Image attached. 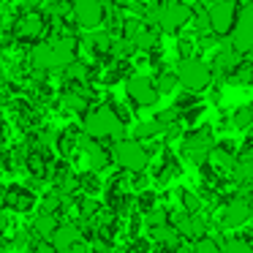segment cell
Wrapping results in <instances>:
<instances>
[{
    "mask_svg": "<svg viewBox=\"0 0 253 253\" xmlns=\"http://www.w3.org/2000/svg\"><path fill=\"white\" fill-rule=\"evenodd\" d=\"M177 49H180L182 55H188V52H191V44H188V41H180V44H177Z\"/></svg>",
    "mask_w": 253,
    "mask_h": 253,
    "instance_id": "obj_42",
    "label": "cell"
},
{
    "mask_svg": "<svg viewBox=\"0 0 253 253\" xmlns=\"http://www.w3.org/2000/svg\"><path fill=\"white\" fill-rule=\"evenodd\" d=\"M177 82L188 90H204L210 82H212V68L202 60H182L180 68H177Z\"/></svg>",
    "mask_w": 253,
    "mask_h": 253,
    "instance_id": "obj_5",
    "label": "cell"
},
{
    "mask_svg": "<svg viewBox=\"0 0 253 253\" xmlns=\"http://www.w3.org/2000/svg\"><path fill=\"white\" fill-rule=\"evenodd\" d=\"M63 68H66V77L71 79V82H84V79L90 77V66L82 63V60H71L68 66H63Z\"/></svg>",
    "mask_w": 253,
    "mask_h": 253,
    "instance_id": "obj_21",
    "label": "cell"
},
{
    "mask_svg": "<svg viewBox=\"0 0 253 253\" xmlns=\"http://www.w3.org/2000/svg\"><path fill=\"white\" fill-rule=\"evenodd\" d=\"M66 104L71 106V109L82 112L84 106H87V101H84V95H79V93H66Z\"/></svg>",
    "mask_w": 253,
    "mask_h": 253,
    "instance_id": "obj_35",
    "label": "cell"
},
{
    "mask_svg": "<svg viewBox=\"0 0 253 253\" xmlns=\"http://www.w3.org/2000/svg\"><path fill=\"white\" fill-rule=\"evenodd\" d=\"M126 93L136 106H153L158 101V90H155L153 79L147 77H131L126 84Z\"/></svg>",
    "mask_w": 253,
    "mask_h": 253,
    "instance_id": "obj_11",
    "label": "cell"
},
{
    "mask_svg": "<svg viewBox=\"0 0 253 253\" xmlns=\"http://www.w3.org/2000/svg\"><path fill=\"white\" fill-rule=\"evenodd\" d=\"M98 210H101V204L95 202V199H90V196H82V199H79V215H82V218H90V220H93L95 215H98Z\"/></svg>",
    "mask_w": 253,
    "mask_h": 253,
    "instance_id": "obj_29",
    "label": "cell"
},
{
    "mask_svg": "<svg viewBox=\"0 0 253 253\" xmlns=\"http://www.w3.org/2000/svg\"><path fill=\"white\" fill-rule=\"evenodd\" d=\"M0 202H3V207H8V210L30 212V210L36 207V193L30 191L28 185H8V188H3V193H0Z\"/></svg>",
    "mask_w": 253,
    "mask_h": 253,
    "instance_id": "obj_10",
    "label": "cell"
},
{
    "mask_svg": "<svg viewBox=\"0 0 253 253\" xmlns=\"http://www.w3.org/2000/svg\"><path fill=\"white\" fill-rule=\"evenodd\" d=\"M237 66V52L231 49V46H226V49H220L218 55H215V68L223 74H231V68Z\"/></svg>",
    "mask_w": 253,
    "mask_h": 253,
    "instance_id": "obj_20",
    "label": "cell"
},
{
    "mask_svg": "<svg viewBox=\"0 0 253 253\" xmlns=\"http://www.w3.org/2000/svg\"><path fill=\"white\" fill-rule=\"evenodd\" d=\"M220 253H253V245L245 242V240H240V237H231V240L223 242Z\"/></svg>",
    "mask_w": 253,
    "mask_h": 253,
    "instance_id": "obj_25",
    "label": "cell"
},
{
    "mask_svg": "<svg viewBox=\"0 0 253 253\" xmlns=\"http://www.w3.org/2000/svg\"><path fill=\"white\" fill-rule=\"evenodd\" d=\"M112 158L117 161L123 171H144L150 153L139 139H117L115 147H112Z\"/></svg>",
    "mask_w": 253,
    "mask_h": 253,
    "instance_id": "obj_3",
    "label": "cell"
},
{
    "mask_svg": "<svg viewBox=\"0 0 253 253\" xmlns=\"http://www.w3.org/2000/svg\"><path fill=\"white\" fill-rule=\"evenodd\" d=\"M177 117H180L177 109H164L161 115H155V120H158L161 128H166V126H171V123H177Z\"/></svg>",
    "mask_w": 253,
    "mask_h": 253,
    "instance_id": "obj_33",
    "label": "cell"
},
{
    "mask_svg": "<svg viewBox=\"0 0 253 253\" xmlns=\"http://www.w3.org/2000/svg\"><path fill=\"white\" fill-rule=\"evenodd\" d=\"M74 19H77V25H82V28H95V25H101V19H104L101 0H77V3H74Z\"/></svg>",
    "mask_w": 253,
    "mask_h": 253,
    "instance_id": "obj_12",
    "label": "cell"
},
{
    "mask_svg": "<svg viewBox=\"0 0 253 253\" xmlns=\"http://www.w3.org/2000/svg\"><path fill=\"white\" fill-rule=\"evenodd\" d=\"M131 207H133L131 193H126L123 188H112L109 185V191H106V210H112L115 215H123V212H128Z\"/></svg>",
    "mask_w": 253,
    "mask_h": 253,
    "instance_id": "obj_14",
    "label": "cell"
},
{
    "mask_svg": "<svg viewBox=\"0 0 253 253\" xmlns=\"http://www.w3.org/2000/svg\"><path fill=\"white\" fill-rule=\"evenodd\" d=\"M177 193H180V202H182V210H185V212H199V210H202V199L193 191L182 188V191H177Z\"/></svg>",
    "mask_w": 253,
    "mask_h": 253,
    "instance_id": "obj_24",
    "label": "cell"
},
{
    "mask_svg": "<svg viewBox=\"0 0 253 253\" xmlns=\"http://www.w3.org/2000/svg\"><path fill=\"white\" fill-rule=\"evenodd\" d=\"M0 142H3V128H0Z\"/></svg>",
    "mask_w": 253,
    "mask_h": 253,
    "instance_id": "obj_47",
    "label": "cell"
},
{
    "mask_svg": "<svg viewBox=\"0 0 253 253\" xmlns=\"http://www.w3.org/2000/svg\"><path fill=\"white\" fill-rule=\"evenodd\" d=\"M234 128H242V131H245V128H251L253 126V106H240V109L234 112Z\"/></svg>",
    "mask_w": 253,
    "mask_h": 253,
    "instance_id": "obj_26",
    "label": "cell"
},
{
    "mask_svg": "<svg viewBox=\"0 0 253 253\" xmlns=\"http://www.w3.org/2000/svg\"><path fill=\"white\" fill-rule=\"evenodd\" d=\"M139 229H142V218H139V212L133 210L131 223H128V234H131V237H136V234H139Z\"/></svg>",
    "mask_w": 253,
    "mask_h": 253,
    "instance_id": "obj_38",
    "label": "cell"
},
{
    "mask_svg": "<svg viewBox=\"0 0 253 253\" xmlns=\"http://www.w3.org/2000/svg\"><path fill=\"white\" fill-rule=\"evenodd\" d=\"M155 41H158V36H155V30H150V28H139V33L131 39V46L133 49H153L155 46Z\"/></svg>",
    "mask_w": 253,
    "mask_h": 253,
    "instance_id": "obj_18",
    "label": "cell"
},
{
    "mask_svg": "<svg viewBox=\"0 0 253 253\" xmlns=\"http://www.w3.org/2000/svg\"><path fill=\"white\" fill-rule=\"evenodd\" d=\"M158 93H171V90H174V84H177V74H169V71H164V74H158Z\"/></svg>",
    "mask_w": 253,
    "mask_h": 253,
    "instance_id": "obj_31",
    "label": "cell"
},
{
    "mask_svg": "<svg viewBox=\"0 0 253 253\" xmlns=\"http://www.w3.org/2000/svg\"><path fill=\"white\" fill-rule=\"evenodd\" d=\"M193 253H220V245L212 240V237H196V242H193Z\"/></svg>",
    "mask_w": 253,
    "mask_h": 253,
    "instance_id": "obj_27",
    "label": "cell"
},
{
    "mask_svg": "<svg viewBox=\"0 0 253 253\" xmlns=\"http://www.w3.org/2000/svg\"><path fill=\"white\" fill-rule=\"evenodd\" d=\"M3 84H6V74H3V68H0V90H3Z\"/></svg>",
    "mask_w": 253,
    "mask_h": 253,
    "instance_id": "obj_45",
    "label": "cell"
},
{
    "mask_svg": "<svg viewBox=\"0 0 253 253\" xmlns=\"http://www.w3.org/2000/svg\"><path fill=\"white\" fill-rule=\"evenodd\" d=\"M251 220V210H248V196H229L223 202V212H220V226L226 229H240Z\"/></svg>",
    "mask_w": 253,
    "mask_h": 253,
    "instance_id": "obj_9",
    "label": "cell"
},
{
    "mask_svg": "<svg viewBox=\"0 0 253 253\" xmlns=\"http://www.w3.org/2000/svg\"><path fill=\"white\" fill-rule=\"evenodd\" d=\"M191 17H193V11L185 3H180V0H166V3H158V8H155L153 25H158L164 30H180Z\"/></svg>",
    "mask_w": 253,
    "mask_h": 253,
    "instance_id": "obj_4",
    "label": "cell"
},
{
    "mask_svg": "<svg viewBox=\"0 0 253 253\" xmlns=\"http://www.w3.org/2000/svg\"><path fill=\"white\" fill-rule=\"evenodd\" d=\"M248 210H251V223H253V191L248 193Z\"/></svg>",
    "mask_w": 253,
    "mask_h": 253,
    "instance_id": "obj_43",
    "label": "cell"
},
{
    "mask_svg": "<svg viewBox=\"0 0 253 253\" xmlns=\"http://www.w3.org/2000/svg\"><path fill=\"white\" fill-rule=\"evenodd\" d=\"M191 106H196V98H193L191 93H185L182 98H177V106H174V109H177V112H185V109H191Z\"/></svg>",
    "mask_w": 253,
    "mask_h": 253,
    "instance_id": "obj_37",
    "label": "cell"
},
{
    "mask_svg": "<svg viewBox=\"0 0 253 253\" xmlns=\"http://www.w3.org/2000/svg\"><path fill=\"white\" fill-rule=\"evenodd\" d=\"M30 229H33L36 237H41V240H49L52 231L57 229V215H52V212H39Z\"/></svg>",
    "mask_w": 253,
    "mask_h": 253,
    "instance_id": "obj_15",
    "label": "cell"
},
{
    "mask_svg": "<svg viewBox=\"0 0 253 253\" xmlns=\"http://www.w3.org/2000/svg\"><path fill=\"white\" fill-rule=\"evenodd\" d=\"M131 188L133 191H144V188H147V177L142 174V171H131Z\"/></svg>",
    "mask_w": 253,
    "mask_h": 253,
    "instance_id": "obj_36",
    "label": "cell"
},
{
    "mask_svg": "<svg viewBox=\"0 0 253 253\" xmlns=\"http://www.w3.org/2000/svg\"><path fill=\"white\" fill-rule=\"evenodd\" d=\"M207 17H210V30H215L218 36H229L231 25H234V17H237L234 0H212Z\"/></svg>",
    "mask_w": 253,
    "mask_h": 253,
    "instance_id": "obj_7",
    "label": "cell"
},
{
    "mask_svg": "<svg viewBox=\"0 0 253 253\" xmlns=\"http://www.w3.org/2000/svg\"><path fill=\"white\" fill-rule=\"evenodd\" d=\"M84 133L93 139H126V123L115 115L112 106H98V109L84 115Z\"/></svg>",
    "mask_w": 253,
    "mask_h": 253,
    "instance_id": "obj_2",
    "label": "cell"
},
{
    "mask_svg": "<svg viewBox=\"0 0 253 253\" xmlns=\"http://www.w3.org/2000/svg\"><path fill=\"white\" fill-rule=\"evenodd\" d=\"M245 55H248V60H251V66H253V49H248Z\"/></svg>",
    "mask_w": 253,
    "mask_h": 253,
    "instance_id": "obj_46",
    "label": "cell"
},
{
    "mask_svg": "<svg viewBox=\"0 0 253 253\" xmlns=\"http://www.w3.org/2000/svg\"><path fill=\"white\" fill-rule=\"evenodd\" d=\"M212 131L210 128H199V131H191L185 136V142H182V153L188 155L191 161H196V164H202V161L210 158V150H212Z\"/></svg>",
    "mask_w": 253,
    "mask_h": 253,
    "instance_id": "obj_8",
    "label": "cell"
},
{
    "mask_svg": "<svg viewBox=\"0 0 253 253\" xmlns=\"http://www.w3.org/2000/svg\"><path fill=\"white\" fill-rule=\"evenodd\" d=\"M57 147H60V153L68 158V155L74 153V147H77V131H63L60 139H57Z\"/></svg>",
    "mask_w": 253,
    "mask_h": 253,
    "instance_id": "obj_28",
    "label": "cell"
},
{
    "mask_svg": "<svg viewBox=\"0 0 253 253\" xmlns=\"http://www.w3.org/2000/svg\"><path fill=\"white\" fill-rule=\"evenodd\" d=\"M240 158H253V139H248L245 144H242V155Z\"/></svg>",
    "mask_w": 253,
    "mask_h": 253,
    "instance_id": "obj_40",
    "label": "cell"
},
{
    "mask_svg": "<svg viewBox=\"0 0 253 253\" xmlns=\"http://www.w3.org/2000/svg\"><path fill=\"white\" fill-rule=\"evenodd\" d=\"M133 207H136L139 215H147L150 210L158 207V196H155L153 191H147V188H144V191L136 193V199H133Z\"/></svg>",
    "mask_w": 253,
    "mask_h": 253,
    "instance_id": "obj_17",
    "label": "cell"
},
{
    "mask_svg": "<svg viewBox=\"0 0 253 253\" xmlns=\"http://www.w3.org/2000/svg\"><path fill=\"white\" fill-rule=\"evenodd\" d=\"M68 11H71V6H68L66 0H55V3H49V17H66Z\"/></svg>",
    "mask_w": 253,
    "mask_h": 253,
    "instance_id": "obj_34",
    "label": "cell"
},
{
    "mask_svg": "<svg viewBox=\"0 0 253 253\" xmlns=\"http://www.w3.org/2000/svg\"><path fill=\"white\" fill-rule=\"evenodd\" d=\"M153 251V245H150V240H144V237H131V242H128V248L123 253H150Z\"/></svg>",
    "mask_w": 253,
    "mask_h": 253,
    "instance_id": "obj_30",
    "label": "cell"
},
{
    "mask_svg": "<svg viewBox=\"0 0 253 253\" xmlns=\"http://www.w3.org/2000/svg\"><path fill=\"white\" fill-rule=\"evenodd\" d=\"M229 39H231V49L234 52H248L253 49V8H242L237 11L234 25L229 30Z\"/></svg>",
    "mask_w": 253,
    "mask_h": 253,
    "instance_id": "obj_6",
    "label": "cell"
},
{
    "mask_svg": "<svg viewBox=\"0 0 253 253\" xmlns=\"http://www.w3.org/2000/svg\"><path fill=\"white\" fill-rule=\"evenodd\" d=\"M161 223H169V210H150L147 212V229H155V226Z\"/></svg>",
    "mask_w": 253,
    "mask_h": 253,
    "instance_id": "obj_32",
    "label": "cell"
},
{
    "mask_svg": "<svg viewBox=\"0 0 253 253\" xmlns=\"http://www.w3.org/2000/svg\"><path fill=\"white\" fill-rule=\"evenodd\" d=\"M44 0H25V6H41Z\"/></svg>",
    "mask_w": 253,
    "mask_h": 253,
    "instance_id": "obj_44",
    "label": "cell"
},
{
    "mask_svg": "<svg viewBox=\"0 0 253 253\" xmlns=\"http://www.w3.org/2000/svg\"><path fill=\"white\" fill-rule=\"evenodd\" d=\"M82 237V231H79V226L77 223H57V229L52 231V237H49V242L55 245V251H66L68 245H74V242Z\"/></svg>",
    "mask_w": 253,
    "mask_h": 253,
    "instance_id": "obj_13",
    "label": "cell"
},
{
    "mask_svg": "<svg viewBox=\"0 0 253 253\" xmlns=\"http://www.w3.org/2000/svg\"><path fill=\"white\" fill-rule=\"evenodd\" d=\"M174 253H193V245L191 242H180V245L174 248Z\"/></svg>",
    "mask_w": 253,
    "mask_h": 253,
    "instance_id": "obj_41",
    "label": "cell"
},
{
    "mask_svg": "<svg viewBox=\"0 0 253 253\" xmlns=\"http://www.w3.org/2000/svg\"><path fill=\"white\" fill-rule=\"evenodd\" d=\"M158 133H164V128L158 126V120H144L133 128V139H153V136H158Z\"/></svg>",
    "mask_w": 253,
    "mask_h": 253,
    "instance_id": "obj_22",
    "label": "cell"
},
{
    "mask_svg": "<svg viewBox=\"0 0 253 253\" xmlns=\"http://www.w3.org/2000/svg\"><path fill=\"white\" fill-rule=\"evenodd\" d=\"M231 171H234L237 182H248V185H253V158H240Z\"/></svg>",
    "mask_w": 253,
    "mask_h": 253,
    "instance_id": "obj_19",
    "label": "cell"
},
{
    "mask_svg": "<svg viewBox=\"0 0 253 253\" xmlns=\"http://www.w3.org/2000/svg\"><path fill=\"white\" fill-rule=\"evenodd\" d=\"M66 253H90V245H84V242H74V245H68L66 248Z\"/></svg>",
    "mask_w": 253,
    "mask_h": 253,
    "instance_id": "obj_39",
    "label": "cell"
},
{
    "mask_svg": "<svg viewBox=\"0 0 253 253\" xmlns=\"http://www.w3.org/2000/svg\"><path fill=\"white\" fill-rule=\"evenodd\" d=\"M77 55V41L74 39H55L44 41L30 52V63L36 71H52V68H63L74 60Z\"/></svg>",
    "mask_w": 253,
    "mask_h": 253,
    "instance_id": "obj_1",
    "label": "cell"
},
{
    "mask_svg": "<svg viewBox=\"0 0 253 253\" xmlns=\"http://www.w3.org/2000/svg\"><path fill=\"white\" fill-rule=\"evenodd\" d=\"M41 30H44V19L36 17V14H30V17H22L17 25V33L25 36V39H33V36H39Z\"/></svg>",
    "mask_w": 253,
    "mask_h": 253,
    "instance_id": "obj_16",
    "label": "cell"
},
{
    "mask_svg": "<svg viewBox=\"0 0 253 253\" xmlns=\"http://www.w3.org/2000/svg\"><path fill=\"white\" fill-rule=\"evenodd\" d=\"M79 188H82L87 196H93V193H98L101 191V180H98V174L95 171H84L82 177H79Z\"/></svg>",
    "mask_w": 253,
    "mask_h": 253,
    "instance_id": "obj_23",
    "label": "cell"
}]
</instances>
